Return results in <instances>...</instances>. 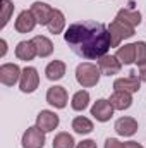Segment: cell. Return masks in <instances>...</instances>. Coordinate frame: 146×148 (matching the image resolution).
<instances>
[{"instance_id":"obj_1","label":"cell","mask_w":146,"mask_h":148,"mask_svg":"<svg viewBox=\"0 0 146 148\" xmlns=\"http://www.w3.org/2000/svg\"><path fill=\"white\" fill-rule=\"evenodd\" d=\"M64 40L77 57L86 60H98L112 48L108 26L96 21L72 23L64 31Z\"/></svg>"},{"instance_id":"obj_2","label":"cell","mask_w":146,"mask_h":148,"mask_svg":"<svg viewBox=\"0 0 146 148\" xmlns=\"http://www.w3.org/2000/svg\"><path fill=\"white\" fill-rule=\"evenodd\" d=\"M102 71L98 66L91 64V62H83L76 67V81L83 86V88H93L98 84Z\"/></svg>"},{"instance_id":"obj_3","label":"cell","mask_w":146,"mask_h":148,"mask_svg":"<svg viewBox=\"0 0 146 148\" xmlns=\"http://www.w3.org/2000/svg\"><path fill=\"white\" fill-rule=\"evenodd\" d=\"M108 33H110V43L112 47H120V43L127 38L134 36V28L113 19L112 23L108 24Z\"/></svg>"},{"instance_id":"obj_4","label":"cell","mask_w":146,"mask_h":148,"mask_svg":"<svg viewBox=\"0 0 146 148\" xmlns=\"http://www.w3.org/2000/svg\"><path fill=\"white\" fill-rule=\"evenodd\" d=\"M40 86V74H38L36 67H24L23 74H21V81H19V90L23 93H33L36 91V88Z\"/></svg>"},{"instance_id":"obj_5","label":"cell","mask_w":146,"mask_h":148,"mask_svg":"<svg viewBox=\"0 0 146 148\" xmlns=\"http://www.w3.org/2000/svg\"><path fill=\"white\" fill-rule=\"evenodd\" d=\"M141 79H139V76L134 73V71H131L129 76H126V77H117L115 81H113V90L115 91H127V93H138L139 90H141Z\"/></svg>"},{"instance_id":"obj_6","label":"cell","mask_w":146,"mask_h":148,"mask_svg":"<svg viewBox=\"0 0 146 148\" xmlns=\"http://www.w3.org/2000/svg\"><path fill=\"white\" fill-rule=\"evenodd\" d=\"M21 74H23V69L17 64L5 62L0 66V83L3 86H14L16 83L21 81Z\"/></svg>"},{"instance_id":"obj_7","label":"cell","mask_w":146,"mask_h":148,"mask_svg":"<svg viewBox=\"0 0 146 148\" xmlns=\"http://www.w3.org/2000/svg\"><path fill=\"white\" fill-rule=\"evenodd\" d=\"M23 148H43L45 147V131H41L38 126H31L23 134Z\"/></svg>"},{"instance_id":"obj_8","label":"cell","mask_w":146,"mask_h":148,"mask_svg":"<svg viewBox=\"0 0 146 148\" xmlns=\"http://www.w3.org/2000/svg\"><path fill=\"white\" fill-rule=\"evenodd\" d=\"M69 100L67 90L64 86H50L46 91V103L55 107V109H65Z\"/></svg>"},{"instance_id":"obj_9","label":"cell","mask_w":146,"mask_h":148,"mask_svg":"<svg viewBox=\"0 0 146 148\" xmlns=\"http://www.w3.org/2000/svg\"><path fill=\"white\" fill-rule=\"evenodd\" d=\"M59 122H60L59 115L52 110H41L36 115V126L41 131H45V133L55 131V129L59 127Z\"/></svg>"},{"instance_id":"obj_10","label":"cell","mask_w":146,"mask_h":148,"mask_svg":"<svg viewBox=\"0 0 146 148\" xmlns=\"http://www.w3.org/2000/svg\"><path fill=\"white\" fill-rule=\"evenodd\" d=\"M36 24H38V21H36V17L33 16V12L31 10H23V12H19L17 19L14 23V28H16L17 33L26 35V33H31Z\"/></svg>"},{"instance_id":"obj_11","label":"cell","mask_w":146,"mask_h":148,"mask_svg":"<svg viewBox=\"0 0 146 148\" xmlns=\"http://www.w3.org/2000/svg\"><path fill=\"white\" fill-rule=\"evenodd\" d=\"M91 115L98 121V122H107L113 117V107L110 105L108 100L105 98H98L93 107H91Z\"/></svg>"},{"instance_id":"obj_12","label":"cell","mask_w":146,"mask_h":148,"mask_svg":"<svg viewBox=\"0 0 146 148\" xmlns=\"http://www.w3.org/2000/svg\"><path fill=\"white\" fill-rule=\"evenodd\" d=\"M98 67L103 76H115L120 73L122 69V62L117 59V55H103L102 59H98Z\"/></svg>"},{"instance_id":"obj_13","label":"cell","mask_w":146,"mask_h":148,"mask_svg":"<svg viewBox=\"0 0 146 148\" xmlns=\"http://www.w3.org/2000/svg\"><path fill=\"white\" fill-rule=\"evenodd\" d=\"M113 129H115V133H117L119 136L129 138V136L136 134V131H138V121H136L134 117H127V115H126V117H120V119L115 121Z\"/></svg>"},{"instance_id":"obj_14","label":"cell","mask_w":146,"mask_h":148,"mask_svg":"<svg viewBox=\"0 0 146 148\" xmlns=\"http://www.w3.org/2000/svg\"><path fill=\"white\" fill-rule=\"evenodd\" d=\"M16 57L19 60H24V62H29L35 57H38L36 47H35L33 40H23V41H19L17 47H16Z\"/></svg>"},{"instance_id":"obj_15","label":"cell","mask_w":146,"mask_h":148,"mask_svg":"<svg viewBox=\"0 0 146 148\" xmlns=\"http://www.w3.org/2000/svg\"><path fill=\"white\" fill-rule=\"evenodd\" d=\"M29 10L33 12V16L36 17L38 24H41V26H46L50 17H52V14H53V9L48 3H45V2H33Z\"/></svg>"},{"instance_id":"obj_16","label":"cell","mask_w":146,"mask_h":148,"mask_svg":"<svg viewBox=\"0 0 146 148\" xmlns=\"http://www.w3.org/2000/svg\"><path fill=\"white\" fill-rule=\"evenodd\" d=\"M110 105L113 107V110H127L132 105V93L127 91H113L108 98Z\"/></svg>"},{"instance_id":"obj_17","label":"cell","mask_w":146,"mask_h":148,"mask_svg":"<svg viewBox=\"0 0 146 148\" xmlns=\"http://www.w3.org/2000/svg\"><path fill=\"white\" fill-rule=\"evenodd\" d=\"M115 19L127 24V26H131V28H136V26L141 24V12L138 9H132V7L131 9H120L117 12Z\"/></svg>"},{"instance_id":"obj_18","label":"cell","mask_w":146,"mask_h":148,"mask_svg":"<svg viewBox=\"0 0 146 148\" xmlns=\"http://www.w3.org/2000/svg\"><path fill=\"white\" fill-rule=\"evenodd\" d=\"M46 28H48V31L52 35H60L65 29V16H64V12L60 9H53V14H52L50 21H48Z\"/></svg>"},{"instance_id":"obj_19","label":"cell","mask_w":146,"mask_h":148,"mask_svg":"<svg viewBox=\"0 0 146 148\" xmlns=\"http://www.w3.org/2000/svg\"><path fill=\"white\" fill-rule=\"evenodd\" d=\"M33 43L36 47V52H38L40 59H46V57H50L53 53V43H52L50 38L43 36V35H36L33 38Z\"/></svg>"},{"instance_id":"obj_20","label":"cell","mask_w":146,"mask_h":148,"mask_svg":"<svg viewBox=\"0 0 146 148\" xmlns=\"http://www.w3.org/2000/svg\"><path fill=\"white\" fill-rule=\"evenodd\" d=\"M65 69H67L65 62H62V60H52L46 66V69H45V76L50 81H60L65 76Z\"/></svg>"},{"instance_id":"obj_21","label":"cell","mask_w":146,"mask_h":148,"mask_svg":"<svg viewBox=\"0 0 146 148\" xmlns=\"http://www.w3.org/2000/svg\"><path fill=\"white\" fill-rule=\"evenodd\" d=\"M117 59L124 64V66H131L136 62V45L134 43H126L124 47L117 48Z\"/></svg>"},{"instance_id":"obj_22","label":"cell","mask_w":146,"mask_h":148,"mask_svg":"<svg viewBox=\"0 0 146 148\" xmlns=\"http://www.w3.org/2000/svg\"><path fill=\"white\" fill-rule=\"evenodd\" d=\"M88 105H89V93L86 91V90H79V91H76L72 97V100H71V107H72V110L76 112H83L88 109Z\"/></svg>"},{"instance_id":"obj_23","label":"cell","mask_w":146,"mask_h":148,"mask_svg":"<svg viewBox=\"0 0 146 148\" xmlns=\"http://www.w3.org/2000/svg\"><path fill=\"white\" fill-rule=\"evenodd\" d=\"M72 129H74V133H77V134H89L95 129V126H93V122L88 117L77 115V117H74V121H72Z\"/></svg>"},{"instance_id":"obj_24","label":"cell","mask_w":146,"mask_h":148,"mask_svg":"<svg viewBox=\"0 0 146 148\" xmlns=\"http://www.w3.org/2000/svg\"><path fill=\"white\" fill-rule=\"evenodd\" d=\"M52 148H76V141H74L72 134L59 133V134H55V138L52 141Z\"/></svg>"},{"instance_id":"obj_25","label":"cell","mask_w":146,"mask_h":148,"mask_svg":"<svg viewBox=\"0 0 146 148\" xmlns=\"http://www.w3.org/2000/svg\"><path fill=\"white\" fill-rule=\"evenodd\" d=\"M14 12V3L10 0H2V29L7 26V23L10 21V16Z\"/></svg>"},{"instance_id":"obj_26","label":"cell","mask_w":146,"mask_h":148,"mask_svg":"<svg viewBox=\"0 0 146 148\" xmlns=\"http://www.w3.org/2000/svg\"><path fill=\"white\" fill-rule=\"evenodd\" d=\"M136 64H143L146 60V41H136Z\"/></svg>"},{"instance_id":"obj_27","label":"cell","mask_w":146,"mask_h":148,"mask_svg":"<svg viewBox=\"0 0 146 148\" xmlns=\"http://www.w3.org/2000/svg\"><path fill=\"white\" fill-rule=\"evenodd\" d=\"M105 148H126V143L119 141L117 138H107L105 140Z\"/></svg>"},{"instance_id":"obj_28","label":"cell","mask_w":146,"mask_h":148,"mask_svg":"<svg viewBox=\"0 0 146 148\" xmlns=\"http://www.w3.org/2000/svg\"><path fill=\"white\" fill-rule=\"evenodd\" d=\"M76 148H98V145L95 140H83L81 143L76 145Z\"/></svg>"},{"instance_id":"obj_29","label":"cell","mask_w":146,"mask_h":148,"mask_svg":"<svg viewBox=\"0 0 146 148\" xmlns=\"http://www.w3.org/2000/svg\"><path fill=\"white\" fill-rule=\"evenodd\" d=\"M138 76H139V79H141L143 83H146V60L143 64L138 66Z\"/></svg>"},{"instance_id":"obj_30","label":"cell","mask_w":146,"mask_h":148,"mask_svg":"<svg viewBox=\"0 0 146 148\" xmlns=\"http://www.w3.org/2000/svg\"><path fill=\"white\" fill-rule=\"evenodd\" d=\"M126 148H145L141 143H138V141H127L126 143Z\"/></svg>"},{"instance_id":"obj_31","label":"cell","mask_w":146,"mask_h":148,"mask_svg":"<svg viewBox=\"0 0 146 148\" xmlns=\"http://www.w3.org/2000/svg\"><path fill=\"white\" fill-rule=\"evenodd\" d=\"M0 47H2V52H0V57H3V55L7 53V41H5L3 38L0 40Z\"/></svg>"}]
</instances>
